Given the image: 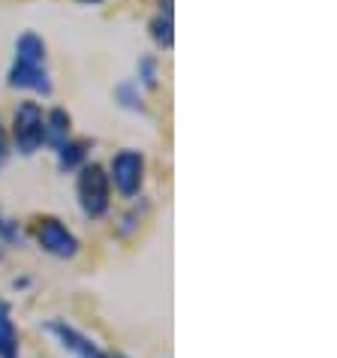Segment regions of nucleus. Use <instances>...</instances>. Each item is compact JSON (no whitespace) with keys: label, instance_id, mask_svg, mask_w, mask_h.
<instances>
[{"label":"nucleus","instance_id":"nucleus-1","mask_svg":"<svg viewBox=\"0 0 337 358\" xmlns=\"http://www.w3.org/2000/svg\"><path fill=\"white\" fill-rule=\"evenodd\" d=\"M9 87L15 91H34L39 96H52L55 85L48 76L45 43L34 31H24L15 39V61L9 66Z\"/></svg>","mask_w":337,"mask_h":358},{"label":"nucleus","instance_id":"nucleus-2","mask_svg":"<svg viewBox=\"0 0 337 358\" xmlns=\"http://www.w3.org/2000/svg\"><path fill=\"white\" fill-rule=\"evenodd\" d=\"M76 193H78V208H82L87 220H100L112 208V184H108V175L103 172V166L96 163L82 166Z\"/></svg>","mask_w":337,"mask_h":358},{"label":"nucleus","instance_id":"nucleus-3","mask_svg":"<svg viewBox=\"0 0 337 358\" xmlns=\"http://www.w3.org/2000/svg\"><path fill=\"white\" fill-rule=\"evenodd\" d=\"M13 145L22 157H34L45 145V115L39 103H18L13 115Z\"/></svg>","mask_w":337,"mask_h":358},{"label":"nucleus","instance_id":"nucleus-4","mask_svg":"<svg viewBox=\"0 0 337 358\" xmlns=\"http://www.w3.org/2000/svg\"><path fill=\"white\" fill-rule=\"evenodd\" d=\"M108 184H115V190L124 199H136L138 190L145 184V157L142 151H133V148H124L112 157V166H108Z\"/></svg>","mask_w":337,"mask_h":358},{"label":"nucleus","instance_id":"nucleus-5","mask_svg":"<svg viewBox=\"0 0 337 358\" xmlns=\"http://www.w3.org/2000/svg\"><path fill=\"white\" fill-rule=\"evenodd\" d=\"M34 238L48 256L55 259H73L78 253V238L57 220V217H39L34 223Z\"/></svg>","mask_w":337,"mask_h":358},{"label":"nucleus","instance_id":"nucleus-6","mask_svg":"<svg viewBox=\"0 0 337 358\" xmlns=\"http://www.w3.org/2000/svg\"><path fill=\"white\" fill-rule=\"evenodd\" d=\"M45 331L55 337L57 341V346L61 350H66L73 358H108L100 346H96L91 337L87 334H82L76 325H69V322H64V320H52V322H45Z\"/></svg>","mask_w":337,"mask_h":358},{"label":"nucleus","instance_id":"nucleus-7","mask_svg":"<svg viewBox=\"0 0 337 358\" xmlns=\"http://www.w3.org/2000/svg\"><path fill=\"white\" fill-rule=\"evenodd\" d=\"M69 133H73V117H69V112L61 106L52 108V112L45 115V145H52V148L64 145Z\"/></svg>","mask_w":337,"mask_h":358},{"label":"nucleus","instance_id":"nucleus-8","mask_svg":"<svg viewBox=\"0 0 337 358\" xmlns=\"http://www.w3.org/2000/svg\"><path fill=\"white\" fill-rule=\"evenodd\" d=\"M57 154V169L66 175V172H76V169L85 166V157H87V142H78V138H66L64 145L55 148Z\"/></svg>","mask_w":337,"mask_h":358},{"label":"nucleus","instance_id":"nucleus-9","mask_svg":"<svg viewBox=\"0 0 337 358\" xmlns=\"http://www.w3.org/2000/svg\"><path fill=\"white\" fill-rule=\"evenodd\" d=\"M0 358H18V334L6 301H0Z\"/></svg>","mask_w":337,"mask_h":358},{"label":"nucleus","instance_id":"nucleus-10","mask_svg":"<svg viewBox=\"0 0 337 358\" xmlns=\"http://www.w3.org/2000/svg\"><path fill=\"white\" fill-rule=\"evenodd\" d=\"M115 96L124 108H130L136 115H148V106H145V94H142V85L138 82H121L115 87Z\"/></svg>","mask_w":337,"mask_h":358},{"label":"nucleus","instance_id":"nucleus-11","mask_svg":"<svg viewBox=\"0 0 337 358\" xmlns=\"http://www.w3.org/2000/svg\"><path fill=\"white\" fill-rule=\"evenodd\" d=\"M151 39L160 48H172L175 43V24H172V13H157V18L151 22Z\"/></svg>","mask_w":337,"mask_h":358},{"label":"nucleus","instance_id":"nucleus-12","mask_svg":"<svg viewBox=\"0 0 337 358\" xmlns=\"http://www.w3.org/2000/svg\"><path fill=\"white\" fill-rule=\"evenodd\" d=\"M138 85H145V87L160 85V66H157V57H151V55L138 57Z\"/></svg>","mask_w":337,"mask_h":358},{"label":"nucleus","instance_id":"nucleus-13","mask_svg":"<svg viewBox=\"0 0 337 358\" xmlns=\"http://www.w3.org/2000/svg\"><path fill=\"white\" fill-rule=\"evenodd\" d=\"M0 238L9 241V244H22L24 241V235H22V229H18V223L9 220L3 211H0Z\"/></svg>","mask_w":337,"mask_h":358},{"label":"nucleus","instance_id":"nucleus-14","mask_svg":"<svg viewBox=\"0 0 337 358\" xmlns=\"http://www.w3.org/2000/svg\"><path fill=\"white\" fill-rule=\"evenodd\" d=\"M6 160H9V136H6V127L0 124V169L6 166Z\"/></svg>","mask_w":337,"mask_h":358},{"label":"nucleus","instance_id":"nucleus-15","mask_svg":"<svg viewBox=\"0 0 337 358\" xmlns=\"http://www.w3.org/2000/svg\"><path fill=\"white\" fill-rule=\"evenodd\" d=\"M85 3H103V0H85Z\"/></svg>","mask_w":337,"mask_h":358},{"label":"nucleus","instance_id":"nucleus-16","mask_svg":"<svg viewBox=\"0 0 337 358\" xmlns=\"http://www.w3.org/2000/svg\"><path fill=\"white\" fill-rule=\"evenodd\" d=\"M115 358H127V355H115Z\"/></svg>","mask_w":337,"mask_h":358},{"label":"nucleus","instance_id":"nucleus-17","mask_svg":"<svg viewBox=\"0 0 337 358\" xmlns=\"http://www.w3.org/2000/svg\"><path fill=\"white\" fill-rule=\"evenodd\" d=\"M0 259H3V250H0Z\"/></svg>","mask_w":337,"mask_h":358}]
</instances>
